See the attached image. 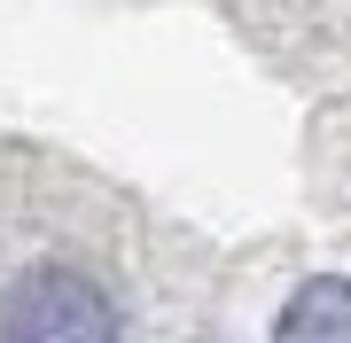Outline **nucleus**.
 Returning <instances> with one entry per match:
<instances>
[{
    "mask_svg": "<svg viewBox=\"0 0 351 343\" xmlns=\"http://www.w3.org/2000/svg\"><path fill=\"white\" fill-rule=\"evenodd\" d=\"M274 343H351V281L336 273L304 281L274 320Z\"/></svg>",
    "mask_w": 351,
    "mask_h": 343,
    "instance_id": "2",
    "label": "nucleus"
},
{
    "mask_svg": "<svg viewBox=\"0 0 351 343\" xmlns=\"http://www.w3.org/2000/svg\"><path fill=\"white\" fill-rule=\"evenodd\" d=\"M0 343H117V305L71 266H32L0 305Z\"/></svg>",
    "mask_w": 351,
    "mask_h": 343,
    "instance_id": "1",
    "label": "nucleus"
}]
</instances>
